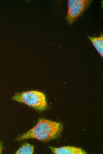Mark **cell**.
<instances>
[{
	"instance_id": "3957f363",
	"label": "cell",
	"mask_w": 103,
	"mask_h": 154,
	"mask_svg": "<svg viewBox=\"0 0 103 154\" xmlns=\"http://www.w3.org/2000/svg\"><path fill=\"white\" fill-rule=\"evenodd\" d=\"M91 0H69L68 10L66 19L70 25L88 8L92 1Z\"/></svg>"
},
{
	"instance_id": "277c9868",
	"label": "cell",
	"mask_w": 103,
	"mask_h": 154,
	"mask_svg": "<svg viewBox=\"0 0 103 154\" xmlns=\"http://www.w3.org/2000/svg\"><path fill=\"white\" fill-rule=\"evenodd\" d=\"M53 153L56 154H85L87 153L82 149L77 147L67 146L56 148L49 147Z\"/></svg>"
},
{
	"instance_id": "8992f818",
	"label": "cell",
	"mask_w": 103,
	"mask_h": 154,
	"mask_svg": "<svg viewBox=\"0 0 103 154\" xmlns=\"http://www.w3.org/2000/svg\"><path fill=\"white\" fill-rule=\"evenodd\" d=\"M33 146L28 143L25 144L17 151L16 154H32L33 152Z\"/></svg>"
},
{
	"instance_id": "6da1fadb",
	"label": "cell",
	"mask_w": 103,
	"mask_h": 154,
	"mask_svg": "<svg viewBox=\"0 0 103 154\" xmlns=\"http://www.w3.org/2000/svg\"><path fill=\"white\" fill-rule=\"evenodd\" d=\"M62 130L63 126L60 123L40 119L32 129L19 136L17 139L20 140L33 138L48 141L58 137Z\"/></svg>"
},
{
	"instance_id": "7a4b0ae2",
	"label": "cell",
	"mask_w": 103,
	"mask_h": 154,
	"mask_svg": "<svg viewBox=\"0 0 103 154\" xmlns=\"http://www.w3.org/2000/svg\"><path fill=\"white\" fill-rule=\"evenodd\" d=\"M12 99L39 111L44 110L48 108L45 94L39 91L32 90L17 93Z\"/></svg>"
},
{
	"instance_id": "5b68a950",
	"label": "cell",
	"mask_w": 103,
	"mask_h": 154,
	"mask_svg": "<svg viewBox=\"0 0 103 154\" xmlns=\"http://www.w3.org/2000/svg\"><path fill=\"white\" fill-rule=\"evenodd\" d=\"M92 44L99 54L103 57V35L100 34L98 37L88 36Z\"/></svg>"
},
{
	"instance_id": "52a82bcc",
	"label": "cell",
	"mask_w": 103,
	"mask_h": 154,
	"mask_svg": "<svg viewBox=\"0 0 103 154\" xmlns=\"http://www.w3.org/2000/svg\"><path fill=\"white\" fill-rule=\"evenodd\" d=\"M2 145L1 143V142L0 141V154H1L2 152Z\"/></svg>"
}]
</instances>
